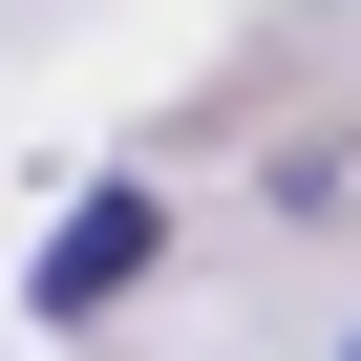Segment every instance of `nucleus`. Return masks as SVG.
<instances>
[{
	"mask_svg": "<svg viewBox=\"0 0 361 361\" xmlns=\"http://www.w3.org/2000/svg\"><path fill=\"white\" fill-rule=\"evenodd\" d=\"M149 255H170V192L106 170V192H64V234L22 255V298H43V319H106V298H149Z\"/></svg>",
	"mask_w": 361,
	"mask_h": 361,
	"instance_id": "1",
	"label": "nucleus"
}]
</instances>
